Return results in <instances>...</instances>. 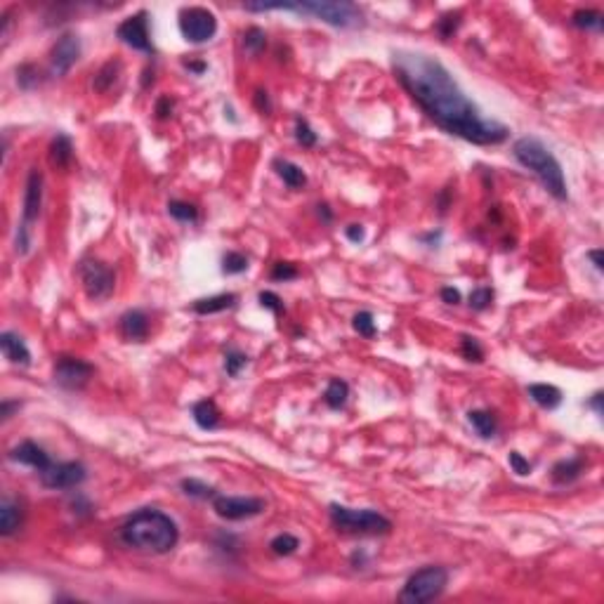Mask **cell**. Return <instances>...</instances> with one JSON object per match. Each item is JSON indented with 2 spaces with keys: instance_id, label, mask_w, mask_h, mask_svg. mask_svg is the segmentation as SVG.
I'll list each match as a JSON object with an SVG mask.
<instances>
[{
  "instance_id": "cell-47",
  "label": "cell",
  "mask_w": 604,
  "mask_h": 604,
  "mask_svg": "<svg viewBox=\"0 0 604 604\" xmlns=\"http://www.w3.org/2000/svg\"><path fill=\"white\" fill-rule=\"evenodd\" d=\"M439 296H441V300L446 302V305H458V302H460V291H458V288H451V286H444Z\"/></svg>"
},
{
  "instance_id": "cell-6",
  "label": "cell",
  "mask_w": 604,
  "mask_h": 604,
  "mask_svg": "<svg viewBox=\"0 0 604 604\" xmlns=\"http://www.w3.org/2000/svg\"><path fill=\"white\" fill-rule=\"evenodd\" d=\"M448 585V571L444 567H423L404 583L399 593L401 604H425L437 600Z\"/></svg>"
},
{
  "instance_id": "cell-22",
  "label": "cell",
  "mask_w": 604,
  "mask_h": 604,
  "mask_svg": "<svg viewBox=\"0 0 604 604\" xmlns=\"http://www.w3.org/2000/svg\"><path fill=\"white\" fill-rule=\"evenodd\" d=\"M74 161V144L71 137L64 133H57L50 142V163L57 170H66Z\"/></svg>"
},
{
  "instance_id": "cell-48",
  "label": "cell",
  "mask_w": 604,
  "mask_h": 604,
  "mask_svg": "<svg viewBox=\"0 0 604 604\" xmlns=\"http://www.w3.org/2000/svg\"><path fill=\"white\" fill-rule=\"evenodd\" d=\"M19 406H21L19 401H10V399H5V401H3V406H0V416H3V421H10L12 413L17 411Z\"/></svg>"
},
{
  "instance_id": "cell-34",
  "label": "cell",
  "mask_w": 604,
  "mask_h": 604,
  "mask_svg": "<svg viewBox=\"0 0 604 604\" xmlns=\"http://www.w3.org/2000/svg\"><path fill=\"white\" fill-rule=\"evenodd\" d=\"M243 45H246V50L251 52V55H260V52L265 50V45H267V36H265V31L258 29V26L248 29V31H246V36H243Z\"/></svg>"
},
{
  "instance_id": "cell-12",
  "label": "cell",
  "mask_w": 604,
  "mask_h": 604,
  "mask_svg": "<svg viewBox=\"0 0 604 604\" xmlns=\"http://www.w3.org/2000/svg\"><path fill=\"white\" fill-rule=\"evenodd\" d=\"M92 376H95V366L79 357H59L55 361V371H52L55 383L71 392L83 390V387L90 383Z\"/></svg>"
},
{
  "instance_id": "cell-52",
  "label": "cell",
  "mask_w": 604,
  "mask_h": 604,
  "mask_svg": "<svg viewBox=\"0 0 604 604\" xmlns=\"http://www.w3.org/2000/svg\"><path fill=\"white\" fill-rule=\"evenodd\" d=\"M316 208H319V215H321V218L326 220V222H331V220H333V213L328 211V206H326V203H319Z\"/></svg>"
},
{
  "instance_id": "cell-1",
  "label": "cell",
  "mask_w": 604,
  "mask_h": 604,
  "mask_svg": "<svg viewBox=\"0 0 604 604\" xmlns=\"http://www.w3.org/2000/svg\"><path fill=\"white\" fill-rule=\"evenodd\" d=\"M392 71L406 95L444 133L479 146H493L508 139L510 130L503 123L482 116L439 59L425 52L394 50Z\"/></svg>"
},
{
  "instance_id": "cell-17",
  "label": "cell",
  "mask_w": 604,
  "mask_h": 604,
  "mask_svg": "<svg viewBox=\"0 0 604 604\" xmlns=\"http://www.w3.org/2000/svg\"><path fill=\"white\" fill-rule=\"evenodd\" d=\"M0 347H3L5 359L10 363H19V366H29L31 363L29 347H26L24 340L17 336V333H12V331L0 333Z\"/></svg>"
},
{
  "instance_id": "cell-9",
  "label": "cell",
  "mask_w": 604,
  "mask_h": 604,
  "mask_svg": "<svg viewBox=\"0 0 604 604\" xmlns=\"http://www.w3.org/2000/svg\"><path fill=\"white\" fill-rule=\"evenodd\" d=\"M213 510L218 513V517L227 522H241L258 517L267 510V500L258 498V495H215L213 498Z\"/></svg>"
},
{
  "instance_id": "cell-53",
  "label": "cell",
  "mask_w": 604,
  "mask_h": 604,
  "mask_svg": "<svg viewBox=\"0 0 604 604\" xmlns=\"http://www.w3.org/2000/svg\"><path fill=\"white\" fill-rule=\"evenodd\" d=\"M439 236H441V231H437V234H428V236H421V238H423V241L437 243V241H439Z\"/></svg>"
},
{
  "instance_id": "cell-16",
  "label": "cell",
  "mask_w": 604,
  "mask_h": 604,
  "mask_svg": "<svg viewBox=\"0 0 604 604\" xmlns=\"http://www.w3.org/2000/svg\"><path fill=\"white\" fill-rule=\"evenodd\" d=\"M121 336L130 343H142L149 336V316L142 309H130L121 316Z\"/></svg>"
},
{
  "instance_id": "cell-43",
  "label": "cell",
  "mask_w": 604,
  "mask_h": 604,
  "mask_svg": "<svg viewBox=\"0 0 604 604\" xmlns=\"http://www.w3.org/2000/svg\"><path fill=\"white\" fill-rule=\"evenodd\" d=\"M258 300H260L262 307L269 309V312H274V314H281V312H283V302H281V298H278L276 293H272V291H262L260 296H258Z\"/></svg>"
},
{
  "instance_id": "cell-39",
  "label": "cell",
  "mask_w": 604,
  "mask_h": 604,
  "mask_svg": "<svg viewBox=\"0 0 604 604\" xmlns=\"http://www.w3.org/2000/svg\"><path fill=\"white\" fill-rule=\"evenodd\" d=\"M458 26H460V14L458 12H448V14H444V17L437 21V31H439V36L444 38V41H446V38H451Z\"/></svg>"
},
{
  "instance_id": "cell-25",
  "label": "cell",
  "mask_w": 604,
  "mask_h": 604,
  "mask_svg": "<svg viewBox=\"0 0 604 604\" xmlns=\"http://www.w3.org/2000/svg\"><path fill=\"white\" fill-rule=\"evenodd\" d=\"M468 423L475 428V432L482 439H491L498 432V423H495V416L491 411H482V408H475V411L468 413Z\"/></svg>"
},
{
  "instance_id": "cell-14",
  "label": "cell",
  "mask_w": 604,
  "mask_h": 604,
  "mask_svg": "<svg viewBox=\"0 0 604 604\" xmlns=\"http://www.w3.org/2000/svg\"><path fill=\"white\" fill-rule=\"evenodd\" d=\"M81 57V41L79 36L66 31L57 38V43L52 45L50 52V71L55 76H66L71 71V66L79 61Z\"/></svg>"
},
{
  "instance_id": "cell-46",
  "label": "cell",
  "mask_w": 604,
  "mask_h": 604,
  "mask_svg": "<svg viewBox=\"0 0 604 604\" xmlns=\"http://www.w3.org/2000/svg\"><path fill=\"white\" fill-rule=\"evenodd\" d=\"M170 114H173V99H170V97H161L158 102H156V116H158L161 121H166Z\"/></svg>"
},
{
  "instance_id": "cell-27",
  "label": "cell",
  "mask_w": 604,
  "mask_h": 604,
  "mask_svg": "<svg viewBox=\"0 0 604 604\" xmlns=\"http://www.w3.org/2000/svg\"><path fill=\"white\" fill-rule=\"evenodd\" d=\"M121 76V61L119 59H109L106 64L95 74V81H92V88L95 92H109L114 88V83L119 81Z\"/></svg>"
},
{
  "instance_id": "cell-32",
  "label": "cell",
  "mask_w": 604,
  "mask_h": 604,
  "mask_svg": "<svg viewBox=\"0 0 604 604\" xmlns=\"http://www.w3.org/2000/svg\"><path fill=\"white\" fill-rule=\"evenodd\" d=\"M246 366H248V354L236 350V347H229V350L224 352V371H227V376L236 378Z\"/></svg>"
},
{
  "instance_id": "cell-18",
  "label": "cell",
  "mask_w": 604,
  "mask_h": 604,
  "mask_svg": "<svg viewBox=\"0 0 604 604\" xmlns=\"http://www.w3.org/2000/svg\"><path fill=\"white\" fill-rule=\"evenodd\" d=\"M21 522H24V510L17 500L12 498H3L0 503V533L5 538L14 536L21 529Z\"/></svg>"
},
{
  "instance_id": "cell-7",
  "label": "cell",
  "mask_w": 604,
  "mask_h": 604,
  "mask_svg": "<svg viewBox=\"0 0 604 604\" xmlns=\"http://www.w3.org/2000/svg\"><path fill=\"white\" fill-rule=\"evenodd\" d=\"M41 206H43V173L38 168H31L24 189V206H21V222L17 229V238H14V248H17L19 255H29L31 251V224L41 215Z\"/></svg>"
},
{
  "instance_id": "cell-50",
  "label": "cell",
  "mask_w": 604,
  "mask_h": 604,
  "mask_svg": "<svg viewBox=\"0 0 604 604\" xmlns=\"http://www.w3.org/2000/svg\"><path fill=\"white\" fill-rule=\"evenodd\" d=\"M602 399H604V397H602V392H595V394H593V399L588 401V406L595 408V413H598V416H602Z\"/></svg>"
},
{
  "instance_id": "cell-45",
  "label": "cell",
  "mask_w": 604,
  "mask_h": 604,
  "mask_svg": "<svg viewBox=\"0 0 604 604\" xmlns=\"http://www.w3.org/2000/svg\"><path fill=\"white\" fill-rule=\"evenodd\" d=\"M345 236L350 238L352 243H361L363 238H366V229H363L361 224H350V227L345 229Z\"/></svg>"
},
{
  "instance_id": "cell-19",
  "label": "cell",
  "mask_w": 604,
  "mask_h": 604,
  "mask_svg": "<svg viewBox=\"0 0 604 604\" xmlns=\"http://www.w3.org/2000/svg\"><path fill=\"white\" fill-rule=\"evenodd\" d=\"M191 418L201 430H218L220 423H222V413H220V408L213 399L196 401L191 408Z\"/></svg>"
},
{
  "instance_id": "cell-28",
  "label": "cell",
  "mask_w": 604,
  "mask_h": 604,
  "mask_svg": "<svg viewBox=\"0 0 604 604\" xmlns=\"http://www.w3.org/2000/svg\"><path fill=\"white\" fill-rule=\"evenodd\" d=\"M180 486H182L184 495H189V498H196V500H208V498H215V495H218L211 484L201 482V479H193V477L182 479Z\"/></svg>"
},
{
  "instance_id": "cell-13",
  "label": "cell",
  "mask_w": 604,
  "mask_h": 604,
  "mask_svg": "<svg viewBox=\"0 0 604 604\" xmlns=\"http://www.w3.org/2000/svg\"><path fill=\"white\" fill-rule=\"evenodd\" d=\"M116 36H119L128 48L146 52V55H151L153 52V45H151V38H149V14H146L144 10L133 14V17L123 19L119 24V29H116Z\"/></svg>"
},
{
  "instance_id": "cell-37",
  "label": "cell",
  "mask_w": 604,
  "mask_h": 604,
  "mask_svg": "<svg viewBox=\"0 0 604 604\" xmlns=\"http://www.w3.org/2000/svg\"><path fill=\"white\" fill-rule=\"evenodd\" d=\"M296 139H298V144H302L305 146V149H312V146L316 144V133L312 128H309V123L305 121V119H296Z\"/></svg>"
},
{
  "instance_id": "cell-20",
  "label": "cell",
  "mask_w": 604,
  "mask_h": 604,
  "mask_svg": "<svg viewBox=\"0 0 604 604\" xmlns=\"http://www.w3.org/2000/svg\"><path fill=\"white\" fill-rule=\"evenodd\" d=\"M526 392H529V397L533 404H538L540 408H545V411H553L562 404V390L555 385H548V383H533L526 387Z\"/></svg>"
},
{
  "instance_id": "cell-31",
  "label": "cell",
  "mask_w": 604,
  "mask_h": 604,
  "mask_svg": "<svg viewBox=\"0 0 604 604\" xmlns=\"http://www.w3.org/2000/svg\"><path fill=\"white\" fill-rule=\"evenodd\" d=\"M269 548H272V553L278 557H288L300 548V538L293 536V533H278V536L272 538Z\"/></svg>"
},
{
  "instance_id": "cell-10",
  "label": "cell",
  "mask_w": 604,
  "mask_h": 604,
  "mask_svg": "<svg viewBox=\"0 0 604 604\" xmlns=\"http://www.w3.org/2000/svg\"><path fill=\"white\" fill-rule=\"evenodd\" d=\"M83 291L90 300H106L116 288V274L104 262L99 260H83L79 267Z\"/></svg>"
},
{
  "instance_id": "cell-49",
  "label": "cell",
  "mask_w": 604,
  "mask_h": 604,
  "mask_svg": "<svg viewBox=\"0 0 604 604\" xmlns=\"http://www.w3.org/2000/svg\"><path fill=\"white\" fill-rule=\"evenodd\" d=\"M588 258L593 260L595 269L602 272V269H604V253H602V248H595V251H590V253H588Z\"/></svg>"
},
{
  "instance_id": "cell-21",
  "label": "cell",
  "mask_w": 604,
  "mask_h": 604,
  "mask_svg": "<svg viewBox=\"0 0 604 604\" xmlns=\"http://www.w3.org/2000/svg\"><path fill=\"white\" fill-rule=\"evenodd\" d=\"M236 293H220V296H211V298H201L191 302V312H196L201 316L208 314H218L224 312V309H231L236 305Z\"/></svg>"
},
{
  "instance_id": "cell-4",
  "label": "cell",
  "mask_w": 604,
  "mask_h": 604,
  "mask_svg": "<svg viewBox=\"0 0 604 604\" xmlns=\"http://www.w3.org/2000/svg\"><path fill=\"white\" fill-rule=\"evenodd\" d=\"M288 12L309 14L336 29H354L363 24V12L359 5L347 0H307V3H288Z\"/></svg>"
},
{
  "instance_id": "cell-26",
  "label": "cell",
  "mask_w": 604,
  "mask_h": 604,
  "mask_svg": "<svg viewBox=\"0 0 604 604\" xmlns=\"http://www.w3.org/2000/svg\"><path fill=\"white\" fill-rule=\"evenodd\" d=\"M347 399H350V385L345 381H340V378H333L326 387V392H323L326 406L333 408V411H340V408L347 404Z\"/></svg>"
},
{
  "instance_id": "cell-2",
  "label": "cell",
  "mask_w": 604,
  "mask_h": 604,
  "mask_svg": "<svg viewBox=\"0 0 604 604\" xmlns=\"http://www.w3.org/2000/svg\"><path fill=\"white\" fill-rule=\"evenodd\" d=\"M121 540L137 553L166 555L180 540V529L170 515L156 508H144L121 526Z\"/></svg>"
},
{
  "instance_id": "cell-5",
  "label": "cell",
  "mask_w": 604,
  "mask_h": 604,
  "mask_svg": "<svg viewBox=\"0 0 604 604\" xmlns=\"http://www.w3.org/2000/svg\"><path fill=\"white\" fill-rule=\"evenodd\" d=\"M331 522L343 533H359V536H378V533H390L392 522L376 510H354L347 505L331 503L328 508Z\"/></svg>"
},
{
  "instance_id": "cell-40",
  "label": "cell",
  "mask_w": 604,
  "mask_h": 604,
  "mask_svg": "<svg viewBox=\"0 0 604 604\" xmlns=\"http://www.w3.org/2000/svg\"><path fill=\"white\" fill-rule=\"evenodd\" d=\"M298 267L293 265V262H276L274 269H272V278L274 281H293V278H298Z\"/></svg>"
},
{
  "instance_id": "cell-30",
  "label": "cell",
  "mask_w": 604,
  "mask_h": 604,
  "mask_svg": "<svg viewBox=\"0 0 604 604\" xmlns=\"http://www.w3.org/2000/svg\"><path fill=\"white\" fill-rule=\"evenodd\" d=\"M170 218H175L177 222H196L198 220V208L187 201H170L168 203Z\"/></svg>"
},
{
  "instance_id": "cell-8",
  "label": "cell",
  "mask_w": 604,
  "mask_h": 604,
  "mask_svg": "<svg viewBox=\"0 0 604 604\" xmlns=\"http://www.w3.org/2000/svg\"><path fill=\"white\" fill-rule=\"evenodd\" d=\"M180 34L193 45L208 43L218 34V17L206 7H184L180 12Z\"/></svg>"
},
{
  "instance_id": "cell-36",
  "label": "cell",
  "mask_w": 604,
  "mask_h": 604,
  "mask_svg": "<svg viewBox=\"0 0 604 604\" xmlns=\"http://www.w3.org/2000/svg\"><path fill=\"white\" fill-rule=\"evenodd\" d=\"M460 352H463V357H465L468 361L479 363V361L484 359V347L479 345V340L472 338V336H463L460 338Z\"/></svg>"
},
{
  "instance_id": "cell-11",
  "label": "cell",
  "mask_w": 604,
  "mask_h": 604,
  "mask_svg": "<svg viewBox=\"0 0 604 604\" xmlns=\"http://www.w3.org/2000/svg\"><path fill=\"white\" fill-rule=\"evenodd\" d=\"M38 475H41V484L45 489L66 491L81 486L85 482V477H88V470H85L83 463L69 460V463H52L48 470L38 472Z\"/></svg>"
},
{
  "instance_id": "cell-29",
  "label": "cell",
  "mask_w": 604,
  "mask_h": 604,
  "mask_svg": "<svg viewBox=\"0 0 604 604\" xmlns=\"http://www.w3.org/2000/svg\"><path fill=\"white\" fill-rule=\"evenodd\" d=\"M602 12L598 10H576L574 17H571V24L585 31H602Z\"/></svg>"
},
{
  "instance_id": "cell-35",
  "label": "cell",
  "mask_w": 604,
  "mask_h": 604,
  "mask_svg": "<svg viewBox=\"0 0 604 604\" xmlns=\"http://www.w3.org/2000/svg\"><path fill=\"white\" fill-rule=\"evenodd\" d=\"M248 269V258L243 253L231 251L222 258V272L224 274H243Z\"/></svg>"
},
{
  "instance_id": "cell-38",
  "label": "cell",
  "mask_w": 604,
  "mask_h": 604,
  "mask_svg": "<svg viewBox=\"0 0 604 604\" xmlns=\"http://www.w3.org/2000/svg\"><path fill=\"white\" fill-rule=\"evenodd\" d=\"M493 302V291L482 286V288H475L470 293V307L475 309V312H484V309H489Z\"/></svg>"
},
{
  "instance_id": "cell-42",
  "label": "cell",
  "mask_w": 604,
  "mask_h": 604,
  "mask_svg": "<svg viewBox=\"0 0 604 604\" xmlns=\"http://www.w3.org/2000/svg\"><path fill=\"white\" fill-rule=\"evenodd\" d=\"M17 81H19V85H21L24 90L34 88V85L38 83V71H36V66H34V64L19 66V69H17Z\"/></svg>"
},
{
  "instance_id": "cell-51",
  "label": "cell",
  "mask_w": 604,
  "mask_h": 604,
  "mask_svg": "<svg viewBox=\"0 0 604 604\" xmlns=\"http://www.w3.org/2000/svg\"><path fill=\"white\" fill-rule=\"evenodd\" d=\"M184 66L191 69L193 74H203V71H206V64H203V61H184Z\"/></svg>"
},
{
  "instance_id": "cell-24",
  "label": "cell",
  "mask_w": 604,
  "mask_h": 604,
  "mask_svg": "<svg viewBox=\"0 0 604 604\" xmlns=\"http://www.w3.org/2000/svg\"><path fill=\"white\" fill-rule=\"evenodd\" d=\"M274 170H276V175L281 177L283 184H286L288 189H302V187L307 184L305 170H302L300 166H296V163H291V161L276 158V161H274Z\"/></svg>"
},
{
  "instance_id": "cell-15",
  "label": "cell",
  "mask_w": 604,
  "mask_h": 604,
  "mask_svg": "<svg viewBox=\"0 0 604 604\" xmlns=\"http://www.w3.org/2000/svg\"><path fill=\"white\" fill-rule=\"evenodd\" d=\"M10 460L14 463H21V465H29V468H34L38 472H43V470H48L52 465V458L48 455V451H45L43 446H38L36 441H21L19 446H14L12 451H10Z\"/></svg>"
},
{
  "instance_id": "cell-44",
  "label": "cell",
  "mask_w": 604,
  "mask_h": 604,
  "mask_svg": "<svg viewBox=\"0 0 604 604\" xmlns=\"http://www.w3.org/2000/svg\"><path fill=\"white\" fill-rule=\"evenodd\" d=\"M255 106H258V111L262 114H269L272 111V102H269V95H267V90H255Z\"/></svg>"
},
{
  "instance_id": "cell-3",
  "label": "cell",
  "mask_w": 604,
  "mask_h": 604,
  "mask_svg": "<svg viewBox=\"0 0 604 604\" xmlns=\"http://www.w3.org/2000/svg\"><path fill=\"white\" fill-rule=\"evenodd\" d=\"M513 156L522 168L531 170L538 177L545 191L557 201H567L569 189L567 180H564V170L560 161L555 158V153L540 142L538 137H520L513 144Z\"/></svg>"
},
{
  "instance_id": "cell-41",
  "label": "cell",
  "mask_w": 604,
  "mask_h": 604,
  "mask_svg": "<svg viewBox=\"0 0 604 604\" xmlns=\"http://www.w3.org/2000/svg\"><path fill=\"white\" fill-rule=\"evenodd\" d=\"M508 463H510V468H513L515 475H520V477H526V475H531V463L524 458L522 453H517V451H510L508 453Z\"/></svg>"
},
{
  "instance_id": "cell-23",
  "label": "cell",
  "mask_w": 604,
  "mask_h": 604,
  "mask_svg": "<svg viewBox=\"0 0 604 604\" xmlns=\"http://www.w3.org/2000/svg\"><path fill=\"white\" fill-rule=\"evenodd\" d=\"M583 470H585L583 455H574V458L560 460V463H555V468H553V482L555 484H571L583 475Z\"/></svg>"
},
{
  "instance_id": "cell-33",
  "label": "cell",
  "mask_w": 604,
  "mask_h": 604,
  "mask_svg": "<svg viewBox=\"0 0 604 604\" xmlns=\"http://www.w3.org/2000/svg\"><path fill=\"white\" fill-rule=\"evenodd\" d=\"M352 328L359 333L361 338H376V319H373V314L371 312H357L354 314V319H352Z\"/></svg>"
}]
</instances>
